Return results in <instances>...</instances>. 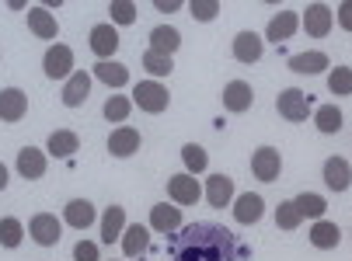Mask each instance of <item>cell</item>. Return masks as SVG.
I'll use <instances>...</instances> for the list:
<instances>
[{
	"label": "cell",
	"mask_w": 352,
	"mask_h": 261,
	"mask_svg": "<svg viewBox=\"0 0 352 261\" xmlns=\"http://www.w3.org/2000/svg\"><path fill=\"white\" fill-rule=\"evenodd\" d=\"M279 171H283V153L276 146H258L255 153H251V174H255L262 185L279 181Z\"/></svg>",
	"instance_id": "8992f818"
},
{
	"label": "cell",
	"mask_w": 352,
	"mask_h": 261,
	"mask_svg": "<svg viewBox=\"0 0 352 261\" xmlns=\"http://www.w3.org/2000/svg\"><path fill=\"white\" fill-rule=\"evenodd\" d=\"M311 119H314L318 133H324V136H335V133H342V126H345V115H342L338 104H318V112H314Z\"/></svg>",
	"instance_id": "f546056e"
},
{
	"label": "cell",
	"mask_w": 352,
	"mask_h": 261,
	"mask_svg": "<svg viewBox=\"0 0 352 261\" xmlns=\"http://www.w3.org/2000/svg\"><path fill=\"white\" fill-rule=\"evenodd\" d=\"M300 223H304V216L296 213L293 198H289V202H279V205H276V227H279V230H289V234H293V230H296Z\"/></svg>",
	"instance_id": "74e56055"
},
{
	"label": "cell",
	"mask_w": 352,
	"mask_h": 261,
	"mask_svg": "<svg viewBox=\"0 0 352 261\" xmlns=\"http://www.w3.org/2000/svg\"><path fill=\"white\" fill-rule=\"evenodd\" d=\"M45 164H49V157L38 146H21L18 150V161H14V168H18V174L25 181H38L45 174Z\"/></svg>",
	"instance_id": "9a60e30c"
},
{
	"label": "cell",
	"mask_w": 352,
	"mask_h": 261,
	"mask_svg": "<svg viewBox=\"0 0 352 261\" xmlns=\"http://www.w3.org/2000/svg\"><path fill=\"white\" fill-rule=\"evenodd\" d=\"M234 234L220 223H192L182 227L175 240V261H237Z\"/></svg>",
	"instance_id": "6da1fadb"
},
{
	"label": "cell",
	"mask_w": 352,
	"mask_h": 261,
	"mask_svg": "<svg viewBox=\"0 0 352 261\" xmlns=\"http://www.w3.org/2000/svg\"><path fill=\"white\" fill-rule=\"evenodd\" d=\"M140 143H143V136H140V129H133V126H116V129L109 133V153L119 157V161L133 157V153L140 150Z\"/></svg>",
	"instance_id": "2e32d148"
},
{
	"label": "cell",
	"mask_w": 352,
	"mask_h": 261,
	"mask_svg": "<svg viewBox=\"0 0 352 261\" xmlns=\"http://www.w3.org/2000/svg\"><path fill=\"white\" fill-rule=\"evenodd\" d=\"M146 247H150V227H143V223L126 227V234H122V254L140 258V254H146Z\"/></svg>",
	"instance_id": "1f68e13d"
},
{
	"label": "cell",
	"mask_w": 352,
	"mask_h": 261,
	"mask_svg": "<svg viewBox=\"0 0 352 261\" xmlns=\"http://www.w3.org/2000/svg\"><path fill=\"white\" fill-rule=\"evenodd\" d=\"M203 192H206V202H210L213 209H227L230 198H234V178H227V174H210Z\"/></svg>",
	"instance_id": "d4e9b609"
},
{
	"label": "cell",
	"mask_w": 352,
	"mask_h": 261,
	"mask_svg": "<svg viewBox=\"0 0 352 261\" xmlns=\"http://www.w3.org/2000/svg\"><path fill=\"white\" fill-rule=\"evenodd\" d=\"M293 205H296V213L304 216V220H311V223L324 220V213H328V198H321L318 192H300L293 198Z\"/></svg>",
	"instance_id": "83f0119b"
},
{
	"label": "cell",
	"mask_w": 352,
	"mask_h": 261,
	"mask_svg": "<svg viewBox=\"0 0 352 261\" xmlns=\"http://www.w3.org/2000/svg\"><path fill=\"white\" fill-rule=\"evenodd\" d=\"M42 73L49 77V80H70V73H74V49L70 45H63V42H53L45 49V56H42Z\"/></svg>",
	"instance_id": "277c9868"
},
{
	"label": "cell",
	"mask_w": 352,
	"mask_h": 261,
	"mask_svg": "<svg viewBox=\"0 0 352 261\" xmlns=\"http://www.w3.org/2000/svg\"><path fill=\"white\" fill-rule=\"evenodd\" d=\"M321 178H324L328 192H349L352 188V164L335 153V157H328V161L321 164Z\"/></svg>",
	"instance_id": "30bf717a"
},
{
	"label": "cell",
	"mask_w": 352,
	"mask_h": 261,
	"mask_svg": "<svg viewBox=\"0 0 352 261\" xmlns=\"http://www.w3.org/2000/svg\"><path fill=\"white\" fill-rule=\"evenodd\" d=\"M25 21H28V32H32L35 38H45V42H53V38L60 35V25H56L53 11H45V8H28Z\"/></svg>",
	"instance_id": "7402d4cb"
},
{
	"label": "cell",
	"mask_w": 352,
	"mask_h": 261,
	"mask_svg": "<svg viewBox=\"0 0 352 261\" xmlns=\"http://www.w3.org/2000/svg\"><path fill=\"white\" fill-rule=\"evenodd\" d=\"M146 227L157 230V234H175L178 227H185L182 223V209L175 202H157L154 209H150V223Z\"/></svg>",
	"instance_id": "d6986e66"
},
{
	"label": "cell",
	"mask_w": 352,
	"mask_h": 261,
	"mask_svg": "<svg viewBox=\"0 0 352 261\" xmlns=\"http://www.w3.org/2000/svg\"><path fill=\"white\" fill-rule=\"evenodd\" d=\"M25 115H28V94L21 87H4V91H0V119L14 126Z\"/></svg>",
	"instance_id": "e0dca14e"
},
{
	"label": "cell",
	"mask_w": 352,
	"mask_h": 261,
	"mask_svg": "<svg viewBox=\"0 0 352 261\" xmlns=\"http://www.w3.org/2000/svg\"><path fill=\"white\" fill-rule=\"evenodd\" d=\"M328 91L335 98H349L352 94V67H331L328 70Z\"/></svg>",
	"instance_id": "e575fe53"
},
{
	"label": "cell",
	"mask_w": 352,
	"mask_h": 261,
	"mask_svg": "<svg viewBox=\"0 0 352 261\" xmlns=\"http://www.w3.org/2000/svg\"><path fill=\"white\" fill-rule=\"evenodd\" d=\"M133 104L140 112H146V115H161V112H168V104H171V91L161 84V80H140L136 87H133Z\"/></svg>",
	"instance_id": "7a4b0ae2"
},
{
	"label": "cell",
	"mask_w": 352,
	"mask_h": 261,
	"mask_svg": "<svg viewBox=\"0 0 352 261\" xmlns=\"http://www.w3.org/2000/svg\"><path fill=\"white\" fill-rule=\"evenodd\" d=\"M109 18H112V25L119 28H126V25H136V18H140V11H136V4L133 0H112L109 4Z\"/></svg>",
	"instance_id": "8d00e7d4"
},
{
	"label": "cell",
	"mask_w": 352,
	"mask_h": 261,
	"mask_svg": "<svg viewBox=\"0 0 352 261\" xmlns=\"http://www.w3.org/2000/svg\"><path fill=\"white\" fill-rule=\"evenodd\" d=\"M276 112L286 119V122H307L314 112H311V98L300 91V87H283L279 94H276Z\"/></svg>",
	"instance_id": "3957f363"
},
{
	"label": "cell",
	"mask_w": 352,
	"mask_h": 261,
	"mask_svg": "<svg viewBox=\"0 0 352 261\" xmlns=\"http://www.w3.org/2000/svg\"><path fill=\"white\" fill-rule=\"evenodd\" d=\"M87 94H91V73L87 70H74L67 87H63V94H60L63 104H67V109H80V104L87 101Z\"/></svg>",
	"instance_id": "cb8c5ba5"
},
{
	"label": "cell",
	"mask_w": 352,
	"mask_h": 261,
	"mask_svg": "<svg viewBox=\"0 0 352 261\" xmlns=\"http://www.w3.org/2000/svg\"><path fill=\"white\" fill-rule=\"evenodd\" d=\"M102 115L112 122V126H126V119L133 115V98H126V94H109L105 98V104H102Z\"/></svg>",
	"instance_id": "4dcf8cb0"
},
{
	"label": "cell",
	"mask_w": 352,
	"mask_h": 261,
	"mask_svg": "<svg viewBox=\"0 0 352 261\" xmlns=\"http://www.w3.org/2000/svg\"><path fill=\"white\" fill-rule=\"evenodd\" d=\"M300 32V14L296 11H276L265 25V42L272 45H283L286 38H293Z\"/></svg>",
	"instance_id": "4fadbf2b"
},
{
	"label": "cell",
	"mask_w": 352,
	"mask_h": 261,
	"mask_svg": "<svg viewBox=\"0 0 352 261\" xmlns=\"http://www.w3.org/2000/svg\"><path fill=\"white\" fill-rule=\"evenodd\" d=\"M8 181H11V171H8V164H4V161H0V192L8 188Z\"/></svg>",
	"instance_id": "7bdbcfd3"
},
{
	"label": "cell",
	"mask_w": 352,
	"mask_h": 261,
	"mask_svg": "<svg viewBox=\"0 0 352 261\" xmlns=\"http://www.w3.org/2000/svg\"><path fill=\"white\" fill-rule=\"evenodd\" d=\"M21 240H25V227H21V220H14V216H4V220H0V247L14 251Z\"/></svg>",
	"instance_id": "d590c367"
},
{
	"label": "cell",
	"mask_w": 352,
	"mask_h": 261,
	"mask_svg": "<svg viewBox=\"0 0 352 261\" xmlns=\"http://www.w3.org/2000/svg\"><path fill=\"white\" fill-rule=\"evenodd\" d=\"M150 49L161 52V56H175V52L182 49V32L171 28V25H157L150 28Z\"/></svg>",
	"instance_id": "484cf974"
},
{
	"label": "cell",
	"mask_w": 352,
	"mask_h": 261,
	"mask_svg": "<svg viewBox=\"0 0 352 261\" xmlns=\"http://www.w3.org/2000/svg\"><path fill=\"white\" fill-rule=\"evenodd\" d=\"M220 101H223V109H227L230 115H244L251 104H255V87H251L248 80H230V84L223 87Z\"/></svg>",
	"instance_id": "7c38bea8"
},
{
	"label": "cell",
	"mask_w": 352,
	"mask_h": 261,
	"mask_svg": "<svg viewBox=\"0 0 352 261\" xmlns=\"http://www.w3.org/2000/svg\"><path fill=\"white\" fill-rule=\"evenodd\" d=\"M168 198H175V205H195L203 202V181H199L195 174H171L168 178Z\"/></svg>",
	"instance_id": "52a82bcc"
},
{
	"label": "cell",
	"mask_w": 352,
	"mask_h": 261,
	"mask_svg": "<svg viewBox=\"0 0 352 261\" xmlns=\"http://www.w3.org/2000/svg\"><path fill=\"white\" fill-rule=\"evenodd\" d=\"M102 244H119L122 240V234H126V209L122 205H109L105 213H102Z\"/></svg>",
	"instance_id": "603a6c76"
},
{
	"label": "cell",
	"mask_w": 352,
	"mask_h": 261,
	"mask_svg": "<svg viewBox=\"0 0 352 261\" xmlns=\"http://www.w3.org/2000/svg\"><path fill=\"white\" fill-rule=\"evenodd\" d=\"M188 14L195 21H217L220 18V4L217 0H188Z\"/></svg>",
	"instance_id": "f35d334b"
},
{
	"label": "cell",
	"mask_w": 352,
	"mask_h": 261,
	"mask_svg": "<svg viewBox=\"0 0 352 261\" xmlns=\"http://www.w3.org/2000/svg\"><path fill=\"white\" fill-rule=\"evenodd\" d=\"M311 244H314L318 251H335V247L342 244V227L331 223V220H318V223L311 227Z\"/></svg>",
	"instance_id": "f1b7e54d"
},
{
	"label": "cell",
	"mask_w": 352,
	"mask_h": 261,
	"mask_svg": "<svg viewBox=\"0 0 352 261\" xmlns=\"http://www.w3.org/2000/svg\"><path fill=\"white\" fill-rule=\"evenodd\" d=\"M94 202L91 198H70L67 205H63V223L67 227H74V230H87V227H94Z\"/></svg>",
	"instance_id": "ffe728a7"
},
{
	"label": "cell",
	"mask_w": 352,
	"mask_h": 261,
	"mask_svg": "<svg viewBox=\"0 0 352 261\" xmlns=\"http://www.w3.org/2000/svg\"><path fill=\"white\" fill-rule=\"evenodd\" d=\"M140 63H143V70L150 73V80H161V77H168V73L175 70V60H171V56H161V52H154V49H146Z\"/></svg>",
	"instance_id": "836d02e7"
},
{
	"label": "cell",
	"mask_w": 352,
	"mask_h": 261,
	"mask_svg": "<svg viewBox=\"0 0 352 261\" xmlns=\"http://www.w3.org/2000/svg\"><path fill=\"white\" fill-rule=\"evenodd\" d=\"M262 35L258 32H237L234 42H230V52L237 63H258L262 60Z\"/></svg>",
	"instance_id": "ac0fdd59"
},
{
	"label": "cell",
	"mask_w": 352,
	"mask_h": 261,
	"mask_svg": "<svg viewBox=\"0 0 352 261\" xmlns=\"http://www.w3.org/2000/svg\"><path fill=\"white\" fill-rule=\"evenodd\" d=\"M154 8H157L161 14H175L182 4H178V0H154Z\"/></svg>",
	"instance_id": "b9f144b4"
},
{
	"label": "cell",
	"mask_w": 352,
	"mask_h": 261,
	"mask_svg": "<svg viewBox=\"0 0 352 261\" xmlns=\"http://www.w3.org/2000/svg\"><path fill=\"white\" fill-rule=\"evenodd\" d=\"M182 161H185V171L199 178V174L210 168V153H206L203 143H185V146H182Z\"/></svg>",
	"instance_id": "d6a6232c"
},
{
	"label": "cell",
	"mask_w": 352,
	"mask_h": 261,
	"mask_svg": "<svg viewBox=\"0 0 352 261\" xmlns=\"http://www.w3.org/2000/svg\"><path fill=\"white\" fill-rule=\"evenodd\" d=\"M74 261H102V251H98L94 240H77L74 244Z\"/></svg>",
	"instance_id": "ab89813d"
},
{
	"label": "cell",
	"mask_w": 352,
	"mask_h": 261,
	"mask_svg": "<svg viewBox=\"0 0 352 261\" xmlns=\"http://www.w3.org/2000/svg\"><path fill=\"white\" fill-rule=\"evenodd\" d=\"M8 8H11V11H25V14H28V0H8Z\"/></svg>",
	"instance_id": "ee69618b"
},
{
	"label": "cell",
	"mask_w": 352,
	"mask_h": 261,
	"mask_svg": "<svg viewBox=\"0 0 352 261\" xmlns=\"http://www.w3.org/2000/svg\"><path fill=\"white\" fill-rule=\"evenodd\" d=\"M331 25H335V11L328 4H311L304 14H300V28H304L311 38L331 35Z\"/></svg>",
	"instance_id": "8fae6325"
},
{
	"label": "cell",
	"mask_w": 352,
	"mask_h": 261,
	"mask_svg": "<svg viewBox=\"0 0 352 261\" xmlns=\"http://www.w3.org/2000/svg\"><path fill=\"white\" fill-rule=\"evenodd\" d=\"M77 150H80V136L74 129H56L45 139V157H56V161H67Z\"/></svg>",
	"instance_id": "44dd1931"
},
{
	"label": "cell",
	"mask_w": 352,
	"mask_h": 261,
	"mask_svg": "<svg viewBox=\"0 0 352 261\" xmlns=\"http://www.w3.org/2000/svg\"><path fill=\"white\" fill-rule=\"evenodd\" d=\"M335 18H338V25H342L345 32H352V0H345V4H338Z\"/></svg>",
	"instance_id": "60d3db41"
},
{
	"label": "cell",
	"mask_w": 352,
	"mask_h": 261,
	"mask_svg": "<svg viewBox=\"0 0 352 261\" xmlns=\"http://www.w3.org/2000/svg\"><path fill=\"white\" fill-rule=\"evenodd\" d=\"M87 45L98 60H112L116 52H119V28L112 21H102V25H94L91 35H87Z\"/></svg>",
	"instance_id": "ba28073f"
},
{
	"label": "cell",
	"mask_w": 352,
	"mask_h": 261,
	"mask_svg": "<svg viewBox=\"0 0 352 261\" xmlns=\"http://www.w3.org/2000/svg\"><path fill=\"white\" fill-rule=\"evenodd\" d=\"M265 216V198L258 192H241L234 198V220L241 227H251V223H258Z\"/></svg>",
	"instance_id": "5bb4252c"
},
{
	"label": "cell",
	"mask_w": 352,
	"mask_h": 261,
	"mask_svg": "<svg viewBox=\"0 0 352 261\" xmlns=\"http://www.w3.org/2000/svg\"><path fill=\"white\" fill-rule=\"evenodd\" d=\"M28 237H32L38 247H53V244H60V237H63V220H60L56 213H35V216L28 220Z\"/></svg>",
	"instance_id": "5b68a950"
},
{
	"label": "cell",
	"mask_w": 352,
	"mask_h": 261,
	"mask_svg": "<svg viewBox=\"0 0 352 261\" xmlns=\"http://www.w3.org/2000/svg\"><path fill=\"white\" fill-rule=\"evenodd\" d=\"M286 63L300 77H318V73H328L331 70V56H328V52H321V49H304V52H296V56H289Z\"/></svg>",
	"instance_id": "9c48e42d"
},
{
	"label": "cell",
	"mask_w": 352,
	"mask_h": 261,
	"mask_svg": "<svg viewBox=\"0 0 352 261\" xmlns=\"http://www.w3.org/2000/svg\"><path fill=\"white\" fill-rule=\"evenodd\" d=\"M94 77L102 80L105 87H126L129 84V67L119 60H98L94 63Z\"/></svg>",
	"instance_id": "4316f807"
}]
</instances>
